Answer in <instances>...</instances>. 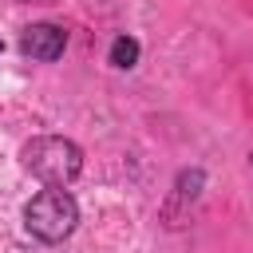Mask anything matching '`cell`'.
Here are the masks:
<instances>
[{"mask_svg":"<svg viewBox=\"0 0 253 253\" xmlns=\"http://www.w3.org/2000/svg\"><path fill=\"white\" fill-rule=\"evenodd\" d=\"M111 63L115 67H134L138 63V40L134 36H119L111 43Z\"/></svg>","mask_w":253,"mask_h":253,"instance_id":"277c9868","label":"cell"},{"mask_svg":"<svg viewBox=\"0 0 253 253\" xmlns=\"http://www.w3.org/2000/svg\"><path fill=\"white\" fill-rule=\"evenodd\" d=\"M20 162H24V170L36 174L43 186H67V182H75L79 170H83V150H79L71 138L40 134V138L24 142Z\"/></svg>","mask_w":253,"mask_h":253,"instance_id":"6da1fadb","label":"cell"},{"mask_svg":"<svg viewBox=\"0 0 253 253\" xmlns=\"http://www.w3.org/2000/svg\"><path fill=\"white\" fill-rule=\"evenodd\" d=\"M63 47H67V32H63L59 24H28V28L20 32V51H24L28 59L51 63V59L63 55Z\"/></svg>","mask_w":253,"mask_h":253,"instance_id":"3957f363","label":"cell"},{"mask_svg":"<svg viewBox=\"0 0 253 253\" xmlns=\"http://www.w3.org/2000/svg\"><path fill=\"white\" fill-rule=\"evenodd\" d=\"M249 162H253V158H249Z\"/></svg>","mask_w":253,"mask_h":253,"instance_id":"5b68a950","label":"cell"},{"mask_svg":"<svg viewBox=\"0 0 253 253\" xmlns=\"http://www.w3.org/2000/svg\"><path fill=\"white\" fill-rule=\"evenodd\" d=\"M24 225H28V233L40 237V241H63V237H71L75 225H79V206H75V198H71L67 190L51 186V190L36 194V198L24 206Z\"/></svg>","mask_w":253,"mask_h":253,"instance_id":"7a4b0ae2","label":"cell"}]
</instances>
